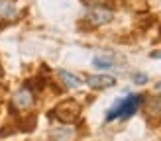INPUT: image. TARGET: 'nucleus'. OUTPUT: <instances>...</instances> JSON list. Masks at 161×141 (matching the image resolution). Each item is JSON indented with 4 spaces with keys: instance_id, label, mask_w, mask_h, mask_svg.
I'll return each instance as SVG.
<instances>
[{
    "instance_id": "9",
    "label": "nucleus",
    "mask_w": 161,
    "mask_h": 141,
    "mask_svg": "<svg viewBox=\"0 0 161 141\" xmlns=\"http://www.w3.org/2000/svg\"><path fill=\"white\" fill-rule=\"evenodd\" d=\"M0 16L4 20H14L16 18V6L12 2H0Z\"/></svg>"
},
{
    "instance_id": "4",
    "label": "nucleus",
    "mask_w": 161,
    "mask_h": 141,
    "mask_svg": "<svg viewBox=\"0 0 161 141\" xmlns=\"http://www.w3.org/2000/svg\"><path fill=\"white\" fill-rule=\"evenodd\" d=\"M36 104V96H34V90L30 86H22L20 90L14 92L12 96V108L18 110V112H26V110L34 108Z\"/></svg>"
},
{
    "instance_id": "11",
    "label": "nucleus",
    "mask_w": 161,
    "mask_h": 141,
    "mask_svg": "<svg viewBox=\"0 0 161 141\" xmlns=\"http://www.w3.org/2000/svg\"><path fill=\"white\" fill-rule=\"evenodd\" d=\"M149 57H151V59H161V51H151Z\"/></svg>"
},
{
    "instance_id": "12",
    "label": "nucleus",
    "mask_w": 161,
    "mask_h": 141,
    "mask_svg": "<svg viewBox=\"0 0 161 141\" xmlns=\"http://www.w3.org/2000/svg\"><path fill=\"white\" fill-rule=\"evenodd\" d=\"M155 90H157V92H161V81L157 82V86H155Z\"/></svg>"
},
{
    "instance_id": "7",
    "label": "nucleus",
    "mask_w": 161,
    "mask_h": 141,
    "mask_svg": "<svg viewBox=\"0 0 161 141\" xmlns=\"http://www.w3.org/2000/svg\"><path fill=\"white\" fill-rule=\"evenodd\" d=\"M59 81L63 82V86L65 88H77V86H80V78L73 73H69V70H59Z\"/></svg>"
},
{
    "instance_id": "6",
    "label": "nucleus",
    "mask_w": 161,
    "mask_h": 141,
    "mask_svg": "<svg viewBox=\"0 0 161 141\" xmlns=\"http://www.w3.org/2000/svg\"><path fill=\"white\" fill-rule=\"evenodd\" d=\"M146 116L149 122H159L161 120V96L157 98H149L146 102Z\"/></svg>"
},
{
    "instance_id": "10",
    "label": "nucleus",
    "mask_w": 161,
    "mask_h": 141,
    "mask_svg": "<svg viewBox=\"0 0 161 141\" xmlns=\"http://www.w3.org/2000/svg\"><path fill=\"white\" fill-rule=\"evenodd\" d=\"M132 81H134V84H146L147 82V75L146 73H134Z\"/></svg>"
},
{
    "instance_id": "5",
    "label": "nucleus",
    "mask_w": 161,
    "mask_h": 141,
    "mask_svg": "<svg viewBox=\"0 0 161 141\" xmlns=\"http://www.w3.org/2000/svg\"><path fill=\"white\" fill-rule=\"evenodd\" d=\"M86 84L94 90H104V88L114 86L116 78L112 75H91V76H86Z\"/></svg>"
},
{
    "instance_id": "1",
    "label": "nucleus",
    "mask_w": 161,
    "mask_h": 141,
    "mask_svg": "<svg viewBox=\"0 0 161 141\" xmlns=\"http://www.w3.org/2000/svg\"><path fill=\"white\" fill-rule=\"evenodd\" d=\"M143 100H146L143 94H130V96H126V98H118L114 102V106L106 112V122H112V120H116V118H120V120L132 118L142 108Z\"/></svg>"
},
{
    "instance_id": "2",
    "label": "nucleus",
    "mask_w": 161,
    "mask_h": 141,
    "mask_svg": "<svg viewBox=\"0 0 161 141\" xmlns=\"http://www.w3.org/2000/svg\"><path fill=\"white\" fill-rule=\"evenodd\" d=\"M53 116H55V120H59L61 123H71L80 116V104L77 100L59 102V104L55 106V110H53Z\"/></svg>"
},
{
    "instance_id": "8",
    "label": "nucleus",
    "mask_w": 161,
    "mask_h": 141,
    "mask_svg": "<svg viewBox=\"0 0 161 141\" xmlns=\"http://www.w3.org/2000/svg\"><path fill=\"white\" fill-rule=\"evenodd\" d=\"M92 65L96 69H110L116 65V59H114V55H96L92 59Z\"/></svg>"
},
{
    "instance_id": "3",
    "label": "nucleus",
    "mask_w": 161,
    "mask_h": 141,
    "mask_svg": "<svg viewBox=\"0 0 161 141\" xmlns=\"http://www.w3.org/2000/svg\"><path fill=\"white\" fill-rule=\"evenodd\" d=\"M86 22L91 24V26H106V24H110L112 20H114V10L112 8H108V6H104V4H100V6H91L86 10Z\"/></svg>"
}]
</instances>
